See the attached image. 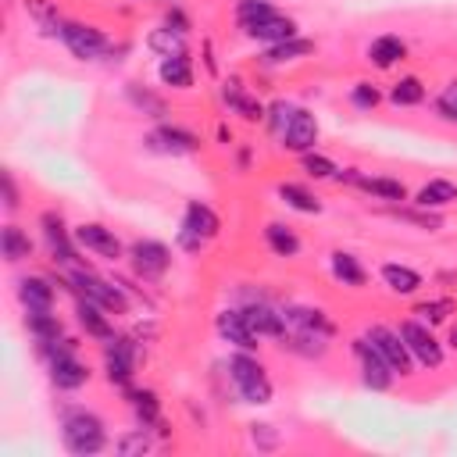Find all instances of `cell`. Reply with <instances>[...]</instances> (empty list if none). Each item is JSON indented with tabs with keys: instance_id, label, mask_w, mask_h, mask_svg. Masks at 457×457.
<instances>
[{
	"instance_id": "cell-1",
	"label": "cell",
	"mask_w": 457,
	"mask_h": 457,
	"mask_svg": "<svg viewBox=\"0 0 457 457\" xmlns=\"http://www.w3.org/2000/svg\"><path fill=\"white\" fill-rule=\"evenodd\" d=\"M61 439H64V450L75 457H93L107 446L104 421L86 407H68L61 414Z\"/></svg>"
},
{
	"instance_id": "cell-2",
	"label": "cell",
	"mask_w": 457,
	"mask_h": 457,
	"mask_svg": "<svg viewBox=\"0 0 457 457\" xmlns=\"http://www.w3.org/2000/svg\"><path fill=\"white\" fill-rule=\"evenodd\" d=\"M228 378H232V386H236V393H239L243 403L261 407V403H271V396H275V386L268 378V368L253 357V350H236L228 357Z\"/></svg>"
},
{
	"instance_id": "cell-3",
	"label": "cell",
	"mask_w": 457,
	"mask_h": 457,
	"mask_svg": "<svg viewBox=\"0 0 457 457\" xmlns=\"http://www.w3.org/2000/svg\"><path fill=\"white\" fill-rule=\"evenodd\" d=\"M68 282H71V289H75L79 296H86V300L100 303L107 314H129V296L121 293V286H118V282H111V278H100V275H96V271H89L86 264L68 268Z\"/></svg>"
},
{
	"instance_id": "cell-4",
	"label": "cell",
	"mask_w": 457,
	"mask_h": 457,
	"mask_svg": "<svg viewBox=\"0 0 457 457\" xmlns=\"http://www.w3.org/2000/svg\"><path fill=\"white\" fill-rule=\"evenodd\" d=\"M136 361H139L136 339L114 336V339L104 343V371H107V382H111V386L129 389V382H132V375H136Z\"/></svg>"
},
{
	"instance_id": "cell-5",
	"label": "cell",
	"mask_w": 457,
	"mask_h": 457,
	"mask_svg": "<svg viewBox=\"0 0 457 457\" xmlns=\"http://www.w3.org/2000/svg\"><path fill=\"white\" fill-rule=\"evenodd\" d=\"M396 332L403 336V343H407L414 364H421V368H439V364H443V357H446V353H443V343L432 336V328H428L425 321L407 318V321H400Z\"/></svg>"
},
{
	"instance_id": "cell-6",
	"label": "cell",
	"mask_w": 457,
	"mask_h": 457,
	"mask_svg": "<svg viewBox=\"0 0 457 457\" xmlns=\"http://www.w3.org/2000/svg\"><path fill=\"white\" fill-rule=\"evenodd\" d=\"M350 350H353V357H357V364H361V382L368 386V389H375V393H386L389 386H393V378H396V371L386 364V357L371 346V339L368 336H357V339H350Z\"/></svg>"
},
{
	"instance_id": "cell-7",
	"label": "cell",
	"mask_w": 457,
	"mask_h": 457,
	"mask_svg": "<svg viewBox=\"0 0 457 457\" xmlns=\"http://www.w3.org/2000/svg\"><path fill=\"white\" fill-rule=\"evenodd\" d=\"M129 261H132V271L143 278V282H157L168 275L171 268V250L161 243V239H136L129 246Z\"/></svg>"
},
{
	"instance_id": "cell-8",
	"label": "cell",
	"mask_w": 457,
	"mask_h": 457,
	"mask_svg": "<svg viewBox=\"0 0 457 457\" xmlns=\"http://www.w3.org/2000/svg\"><path fill=\"white\" fill-rule=\"evenodd\" d=\"M364 336L371 339V346L386 357V364L396 375H411L414 371V357H411V350H407V343H403V336L396 328H389V325H368Z\"/></svg>"
},
{
	"instance_id": "cell-9",
	"label": "cell",
	"mask_w": 457,
	"mask_h": 457,
	"mask_svg": "<svg viewBox=\"0 0 457 457\" xmlns=\"http://www.w3.org/2000/svg\"><path fill=\"white\" fill-rule=\"evenodd\" d=\"M39 228H43V239H46V246H50V257L57 261V264H68V268H75L79 261V253H75V232H68V225H64V218L57 214V211H43L39 214Z\"/></svg>"
},
{
	"instance_id": "cell-10",
	"label": "cell",
	"mask_w": 457,
	"mask_h": 457,
	"mask_svg": "<svg viewBox=\"0 0 457 457\" xmlns=\"http://www.w3.org/2000/svg\"><path fill=\"white\" fill-rule=\"evenodd\" d=\"M61 39L71 50V57H79V61H93V57H100L107 50V36L96 25H86V21H64L61 25Z\"/></svg>"
},
{
	"instance_id": "cell-11",
	"label": "cell",
	"mask_w": 457,
	"mask_h": 457,
	"mask_svg": "<svg viewBox=\"0 0 457 457\" xmlns=\"http://www.w3.org/2000/svg\"><path fill=\"white\" fill-rule=\"evenodd\" d=\"M75 243L86 246L89 253L104 257V261H118L121 257V239L114 236V228L100 225V221H82L75 225Z\"/></svg>"
},
{
	"instance_id": "cell-12",
	"label": "cell",
	"mask_w": 457,
	"mask_h": 457,
	"mask_svg": "<svg viewBox=\"0 0 457 457\" xmlns=\"http://www.w3.org/2000/svg\"><path fill=\"white\" fill-rule=\"evenodd\" d=\"M146 146L157 150V154L179 157V154H196V150H200V136H193V132L182 129V125H157V129L146 136Z\"/></svg>"
},
{
	"instance_id": "cell-13",
	"label": "cell",
	"mask_w": 457,
	"mask_h": 457,
	"mask_svg": "<svg viewBox=\"0 0 457 457\" xmlns=\"http://www.w3.org/2000/svg\"><path fill=\"white\" fill-rule=\"evenodd\" d=\"M243 311V318H246V325L264 339H282V332H286V314L278 311V307H271L268 300H250V303H243L239 307Z\"/></svg>"
},
{
	"instance_id": "cell-14",
	"label": "cell",
	"mask_w": 457,
	"mask_h": 457,
	"mask_svg": "<svg viewBox=\"0 0 457 457\" xmlns=\"http://www.w3.org/2000/svg\"><path fill=\"white\" fill-rule=\"evenodd\" d=\"M278 139H282V146H286L289 154H307V150H314V143H318V118H314L311 111L296 107L293 121L286 125V132H282Z\"/></svg>"
},
{
	"instance_id": "cell-15",
	"label": "cell",
	"mask_w": 457,
	"mask_h": 457,
	"mask_svg": "<svg viewBox=\"0 0 457 457\" xmlns=\"http://www.w3.org/2000/svg\"><path fill=\"white\" fill-rule=\"evenodd\" d=\"M282 314H286V328L314 332V336H325V339H332V336H336V325H332V318H328L321 307L289 303V307H282Z\"/></svg>"
},
{
	"instance_id": "cell-16",
	"label": "cell",
	"mask_w": 457,
	"mask_h": 457,
	"mask_svg": "<svg viewBox=\"0 0 457 457\" xmlns=\"http://www.w3.org/2000/svg\"><path fill=\"white\" fill-rule=\"evenodd\" d=\"M214 328H218V336L225 339V343H232L236 350H257L261 343V336L246 325V318H243V311L239 307H232V311H221L218 318H214Z\"/></svg>"
},
{
	"instance_id": "cell-17",
	"label": "cell",
	"mask_w": 457,
	"mask_h": 457,
	"mask_svg": "<svg viewBox=\"0 0 457 457\" xmlns=\"http://www.w3.org/2000/svg\"><path fill=\"white\" fill-rule=\"evenodd\" d=\"M221 100L228 104V111L232 114H239L243 121H264V104L253 96V93H246V86L239 82V79H228L225 86H221Z\"/></svg>"
},
{
	"instance_id": "cell-18",
	"label": "cell",
	"mask_w": 457,
	"mask_h": 457,
	"mask_svg": "<svg viewBox=\"0 0 457 457\" xmlns=\"http://www.w3.org/2000/svg\"><path fill=\"white\" fill-rule=\"evenodd\" d=\"M50 382H54L57 389H64V393L82 389V386L89 382V368H86V364H82L75 353L57 357V361H50Z\"/></svg>"
},
{
	"instance_id": "cell-19",
	"label": "cell",
	"mask_w": 457,
	"mask_h": 457,
	"mask_svg": "<svg viewBox=\"0 0 457 457\" xmlns=\"http://www.w3.org/2000/svg\"><path fill=\"white\" fill-rule=\"evenodd\" d=\"M378 275H382L386 289H389V293H396V296H414V293L425 286V282H421V275H418L414 268L400 264V261H386V264L378 268Z\"/></svg>"
},
{
	"instance_id": "cell-20",
	"label": "cell",
	"mask_w": 457,
	"mask_h": 457,
	"mask_svg": "<svg viewBox=\"0 0 457 457\" xmlns=\"http://www.w3.org/2000/svg\"><path fill=\"white\" fill-rule=\"evenodd\" d=\"M18 300L25 303V311H54V282L43 275L18 278Z\"/></svg>"
},
{
	"instance_id": "cell-21",
	"label": "cell",
	"mask_w": 457,
	"mask_h": 457,
	"mask_svg": "<svg viewBox=\"0 0 457 457\" xmlns=\"http://www.w3.org/2000/svg\"><path fill=\"white\" fill-rule=\"evenodd\" d=\"M353 186L361 189V193H368V196H375V200H389V204H400V200H407V186L400 182V179H389V175H357L353 179Z\"/></svg>"
},
{
	"instance_id": "cell-22",
	"label": "cell",
	"mask_w": 457,
	"mask_h": 457,
	"mask_svg": "<svg viewBox=\"0 0 457 457\" xmlns=\"http://www.w3.org/2000/svg\"><path fill=\"white\" fill-rule=\"evenodd\" d=\"M75 314H79V325L86 328V336H93V339H114V325H111V318H107V311L100 307V303H93V300H86V296H79V307H75Z\"/></svg>"
},
{
	"instance_id": "cell-23",
	"label": "cell",
	"mask_w": 457,
	"mask_h": 457,
	"mask_svg": "<svg viewBox=\"0 0 457 457\" xmlns=\"http://www.w3.org/2000/svg\"><path fill=\"white\" fill-rule=\"evenodd\" d=\"M246 36H250V39H257V43L275 46V43H286V39H293V36H296V21H293V18H286V14H271V18L257 21V25H250V29H246Z\"/></svg>"
},
{
	"instance_id": "cell-24",
	"label": "cell",
	"mask_w": 457,
	"mask_h": 457,
	"mask_svg": "<svg viewBox=\"0 0 457 457\" xmlns=\"http://www.w3.org/2000/svg\"><path fill=\"white\" fill-rule=\"evenodd\" d=\"M182 225H186L189 232H196L200 239H214V236L221 232V218H218L204 200H189V204H186Z\"/></svg>"
},
{
	"instance_id": "cell-25",
	"label": "cell",
	"mask_w": 457,
	"mask_h": 457,
	"mask_svg": "<svg viewBox=\"0 0 457 457\" xmlns=\"http://www.w3.org/2000/svg\"><path fill=\"white\" fill-rule=\"evenodd\" d=\"M307 54H314V39H300V36H293V39H286V43L268 46V50L261 54V64L278 68V64H293V61H300V57H307Z\"/></svg>"
},
{
	"instance_id": "cell-26",
	"label": "cell",
	"mask_w": 457,
	"mask_h": 457,
	"mask_svg": "<svg viewBox=\"0 0 457 457\" xmlns=\"http://www.w3.org/2000/svg\"><path fill=\"white\" fill-rule=\"evenodd\" d=\"M328 271H332L336 282H343V286H350V289H361V286L368 282L361 261H357L353 253H346V250H332V253H328Z\"/></svg>"
},
{
	"instance_id": "cell-27",
	"label": "cell",
	"mask_w": 457,
	"mask_h": 457,
	"mask_svg": "<svg viewBox=\"0 0 457 457\" xmlns=\"http://www.w3.org/2000/svg\"><path fill=\"white\" fill-rule=\"evenodd\" d=\"M414 204L425 207V211L450 207V204H457V186H453L450 179H428V182L414 193Z\"/></svg>"
},
{
	"instance_id": "cell-28",
	"label": "cell",
	"mask_w": 457,
	"mask_h": 457,
	"mask_svg": "<svg viewBox=\"0 0 457 457\" xmlns=\"http://www.w3.org/2000/svg\"><path fill=\"white\" fill-rule=\"evenodd\" d=\"M282 350H293L307 361H318L328 353V339L325 336H314V332H296V328H286L282 332Z\"/></svg>"
},
{
	"instance_id": "cell-29",
	"label": "cell",
	"mask_w": 457,
	"mask_h": 457,
	"mask_svg": "<svg viewBox=\"0 0 457 457\" xmlns=\"http://www.w3.org/2000/svg\"><path fill=\"white\" fill-rule=\"evenodd\" d=\"M407 57V43L400 39V36H375L371 39V46H368V61L375 64V68H393L396 61H403Z\"/></svg>"
},
{
	"instance_id": "cell-30",
	"label": "cell",
	"mask_w": 457,
	"mask_h": 457,
	"mask_svg": "<svg viewBox=\"0 0 457 457\" xmlns=\"http://www.w3.org/2000/svg\"><path fill=\"white\" fill-rule=\"evenodd\" d=\"M264 243H268V250L275 253V257H296L300 253V236L289 228V225H282V221H268L264 225Z\"/></svg>"
},
{
	"instance_id": "cell-31",
	"label": "cell",
	"mask_w": 457,
	"mask_h": 457,
	"mask_svg": "<svg viewBox=\"0 0 457 457\" xmlns=\"http://www.w3.org/2000/svg\"><path fill=\"white\" fill-rule=\"evenodd\" d=\"M157 75H161V82L171 86V89H189V86H193V61H189V54L161 57Z\"/></svg>"
},
{
	"instance_id": "cell-32",
	"label": "cell",
	"mask_w": 457,
	"mask_h": 457,
	"mask_svg": "<svg viewBox=\"0 0 457 457\" xmlns=\"http://www.w3.org/2000/svg\"><path fill=\"white\" fill-rule=\"evenodd\" d=\"M129 407H132V414H136V421L143 425V428H157L161 425V400H157V393L154 389H129Z\"/></svg>"
},
{
	"instance_id": "cell-33",
	"label": "cell",
	"mask_w": 457,
	"mask_h": 457,
	"mask_svg": "<svg viewBox=\"0 0 457 457\" xmlns=\"http://www.w3.org/2000/svg\"><path fill=\"white\" fill-rule=\"evenodd\" d=\"M278 196H282L286 207H293L300 214H321V200L300 182H278Z\"/></svg>"
},
{
	"instance_id": "cell-34",
	"label": "cell",
	"mask_w": 457,
	"mask_h": 457,
	"mask_svg": "<svg viewBox=\"0 0 457 457\" xmlns=\"http://www.w3.org/2000/svg\"><path fill=\"white\" fill-rule=\"evenodd\" d=\"M0 250H4V261L18 264V261L32 257V239H29L18 225H4V228H0Z\"/></svg>"
},
{
	"instance_id": "cell-35",
	"label": "cell",
	"mask_w": 457,
	"mask_h": 457,
	"mask_svg": "<svg viewBox=\"0 0 457 457\" xmlns=\"http://www.w3.org/2000/svg\"><path fill=\"white\" fill-rule=\"evenodd\" d=\"M25 325H29V332H32L36 343H50V339L64 336L61 318L54 311H25Z\"/></svg>"
},
{
	"instance_id": "cell-36",
	"label": "cell",
	"mask_w": 457,
	"mask_h": 457,
	"mask_svg": "<svg viewBox=\"0 0 457 457\" xmlns=\"http://www.w3.org/2000/svg\"><path fill=\"white\" fill-rule=\"evenodd\" d=\"M146 46H150L157 57H179V54H186V36L175 32V29H168V25H161V29H154V32L146 36Z\"/></svg>"
},
{
	"instance_id": "cell-37",
	"label": "cell",
	"mask_w": 457,
	"mask_h": 457,
	"mask_svg": "<svg viewBox=\"0 0 457 457\" xmlns=\"http://www.w3.org/2000/svg\"><path fill=\"white\" fill-rule=\"evenodd\" d=\"M421 100H425V86H421L418 75H403L389 89V104H396V107H418Z\"/></svg>"
},
{
	"instance_id": "cell-38",
	"label": "cell",
	"mask_w": 457,
	"mask_h": 457,
	"mask_svg": "<svg viewBox=\"0 0 457 457\" xmlns=\"http://www.w3.org/2000/svg\"><path fill=\"white\" fill-rule=\"evenodd\" d=\"M271 14H278L268 0H239L236 4V25L246 32L250 25H257V21H264V18H271Z\"/></svg>"
},
{
	"instance_id": "cell-39",
	"label": "cell",
	"mask_w": 457,
	"mask_h": 457,
	"mask_svg": "<svg viewBox=\"0 0 457 457\" xmlns=\"http://www.w3.org/2000/svg\"><path fill=\"white\" fill-rule=\"evenodd\" d=\"M293 114H296V104H289V100H271L268 111H264V121H268L271 136H282L286 125L293 121Z\"/></svg>"
},
{
	"instance_id": "cell-40",
	"label": "cell",
	"mask_w": 457,
	"mask_h": 457,
	"mask_svg": "<svg viewBox=\"0 0 457 457\" xmlns=\"http://www.w3.org/2000/svg\"><path fill=\"white\" fill-rule=\"evenodd\" d=\"M300 168H303L307 179H336V171H339L325 154H314V150L300 154Z\"/></svg>"
},
{
	"instance_id": "cell-41",
	"label": "cell",
	"mask_w": 457,
	"mask_h": 457,
	"mask_svg": "<svg viewBox=\"0 0 457 457\" xmlns=\"http://www.w3.org/2000/svg\"><path fill=\"white\" fill-rule=\"evenodd\" d=\"M453 314V300H428V303H418L414 307V318L418 321H425V325H439V321H446Z\"/></svg>"
},
{
	"instance_id": "cell-42",
	"label": "cell",
	"mask_w": 457,
	"mask_h": 457,
	"mask_svg": "<svg viewBox=\"0 0 457 457\" xmlns=\"http://www.w3.org/2000/svg\"><path fill=\"white\" fill-rule=\"evenodd\" d=\"M150 446H154V443H150V436H146V428H143V425H139L136 432H125V436L114 443V450H118L121 457H143Z\"/></svg>"
},
{
	"instance_id": "cell-43",
	"label": "cell",
	"mask_w": 457,
	"mask_h": 457,
	"mask_svg": "<svg viewBox=\"0 0 457 457\" xmlns=\"http://www.w3.org/2000/svg\"><path fill=\"white\" fill-rule=\"evenodd\" d=\"M129 96H132V104H136L143 114H150V118H164V100H161V96H154V93L139 89L136 82L129 86Z\"/></svg>"
},
{
	"instance_id": "cell-44",
	"label": "cell",
	"mask_w": 457,
	"mask_h": 457,
	"mask_svg": "<svg viewBox=\"0 0 457 457\" xmlns=\"http://www.w3.org/2000/svg\"><path fill=\"white\" fill-rule=\"evenodd\" d=\"M378 100H382V93H378L371 82H357V86L350 89V104H353L357 111H371V107H378Z\"/></svg>"
},
{
	"instance_id": "cell-45",
	"label": "cell",
	"mask_w": 457,
	"mask_h": 457,
	"mask_svg": "<svg viewBox=\"0 0 457 457\" xmlns=\"http://www.w3.org/2000/svg\"><path fill=\"white\" fill-rule=\"evenodd\" d=\"M436 114L446 121H457V79L443 86V93L436 96Z\"/></svg>"
},
{
	"instance_id": "cell-46",
	"label": "cell",
	"mask_w": 457,
	"mask_h": 457,
	"mask_svg": "<svg viewBox=\"0 0 457 457\" xmlns=\"http://www.w3.org/2000/svg\"><path fill=\"white\" fill-rule=\"evenodd\" d=\"M393 214H396V218H403V221H411V225H418V228H428V232H436V228L443 225V221H439L436 214H428L425 207H421V211H407V207H396Z\"/></svg>"
},
{
	"instance_id": "cell-47",
	"label": "cell",
	"mask_w": 457,
	"mask_h": 457,
	"mask_svg": "<svg viewBox=\"0 0 457 457\" xmlns=\"http://www.w3.org/2000/svg\"><path fill=\"white\" fill-rule=\"evenodd\" d=\"M25 11H29L36 21H43V25H61V21H57V11H54L50 0H25Z\"/></svg>"
},
{
	"instance_id": "cell-48",
	"label": "cell",
	"mask_w": 457,
	"mask_h": 457,
	"mask_svg": "<svg viewBox=\"0 0 457 457\" xmlns=\"http://www.w3.org/2000/svg\"><path fill=\"white\" fill-rule=\"evenodd\" d=\"M0 186H4V207H7V211H18V186H14V175H11V171H0Z\"/></svg>"
},
{
	"instance_id": "cell-49",
	"label": "cell",
	"mask_w": 457,
	"mask_h": 457,
	"mask_svg": "<svg viewBox=\"0 0 457 457\" xmlns=\"http://www.w3.org/2000/svg\"><path fill=\"white\" fill-rule=\"evenodd\" d=\"M250 439H253V446H261V450H271L278 439H275V432H271V425H250Z\"/></svg>"
},
{
	"instance_id": "cell-50",
	"label": "cell",
	"mask_w": 457,
	"mask_h": 457,
	"mask_svg": "<svg viewBox=\"0 0 457 457\" xmlns=\"http://www.w3.org/2000/svg\"><path fill=\"white\" fill-rule=\"evenodd\" d=\"M164 25H168V29H175V32H182V36L189 32V18H186L179 7H171V11L164 14Z\"/></svg>"
},
{
	"instance_id": "cell-51",
	"label": "cell",
	"mask_w": 457,
	"mask_h": 457,
	"mask_svg": "<svg viewBox=\"0 0 457 457\" xmlns=\"http://www.w3.org/2000/svg\"><path fill=\"white\" fill-rule=\"evenodd\" d=\"M179 243H182V246H186V250H193V253H200V250H204V243H207V239H200V236H196V232H189V228H186V225H182V228H179Z\"/></svg>"
},
{
	"instance_id": "cell-52",
	"label": "cell",
	"mask_w": 457,
	"mask_h": 457,
	"mask_svg": "<svg viewBox=\"0 0 457 457\" xmlns=\"http://www.w3.org/2000/svg\"><path fill=\"white\" fill-rule=\"evenodd\" d=\"M450 346H453V350H457V325H453V328H450Z\"/></svg>"
}]
</instances>
